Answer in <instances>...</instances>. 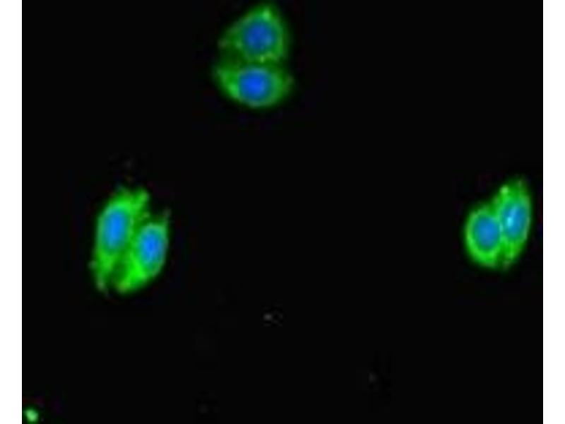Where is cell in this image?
Listing matches in <instances>:
<instances>
[{"label": "cell", "mask_w": 565, "mask_h": 424, "mask_svg": "<svg viewBox=\"0 0 565 424\" xmlns=\"http://www.w3.org/2000/svg\"><path fill=\"white\" fill-rule=\"evenodd\" d=\"M150 192L141 187L115 191L100 210L95 223L89 269L95 288L110 289L116 269L138 230L153 212Z\"/></svg>", "instance_id": "6da1fadb"}, {"label": "cell", "mask_w": 565, "mask_h": 424, "mask_svg": "<svg viewBox=\"0 0 565 424\" xmlns=\"http://www.w3.org/2000/svg\"><path fill=\"white\" fill-rule=\"evenodd\" d=\"M218 47L223 58L281 64L288 54L290 36L279 10L262 3L233 21L220 37Z\"/></svg>", "instance_id": "7a4b0ae2"}, {"label": "cell", "mask_w": 565, "mask_h": 424, "mask_svg": "<svg viewBox=\"0 0 565 424\" xmlns=\"http://www.w3.org/2000/svg\"><path fill=\"white\" fill-rule=\"evenodd\" d=\"M172 217L167 210L153 211L138 230L114 274L110 289L134 293L163 271L170 253Z\"/></svg>", "instance_id": "3957f363"}, {"label": "cell", "mask_w": 565, "mask_h": 424, "mask_svg": "<svg viewBox=\"0 0 565 424\" xmlns=\"http://www.w3.org/2000/svg\"><path fill=\"white\" fill-rule=\"evenodd\" d=\"M212 76L227 98L253 109L279 104L294 86L292 76L281 64L249 63L223 57L213 65Z\"/></svg>", "instance_id": "277c9868"}, {"label": "cell", "mask_w": 565, "mask_h": 424, "mask_svg": "<svg viewBox=\"0 0 565 424\" xmlns=\"http://www.w3.org/2000/svg\"><path fill=\"white\" fill-rule=\"evenodd\" d=\"M504 246V268L512 265L527 245L533 221V200L526 181L514 178L501 184L489 199Z\"/></svg>", "instance_id": "5b68a950"}, {"label": "cell", "mask_w": 565, "mask_h": 424, "mask_svg": "<svg viewBox=\"0 0 565 424\" xmlns=\"http://www.w3.org/2000/svg\"><path fill=\"white\" fill-rule=\"evenodd\" d=\"M463 240L474 262L489 269L504 268L503 237L489 199L470 211L463 225Z\"/></svg>", "instance_id": "8992f818"}]
</instances>
